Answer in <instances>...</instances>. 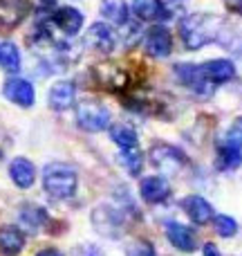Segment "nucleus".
<instances>
[{"label": "nucleus", "instance_id": "f257e3e1", "mask_svg": "<svg viewBox=\"0 0 242 256\" xmlns=\"http://www.w3.org/2000/svg\"><path fill=\"white\" fill-rule=\"evenodd\" d=\"M227 20L218 14L193 12L180 20V38L186 50L195 52L209 43H222L227 34Z\"/></svg>", "mask_w": 242, "mask_h": 256}, {"label": "nucleus", "instance_id": "f03ea898", "mask_svg": "<svg viewBox=\"0 0 242 256\" xmlns=\"http://www.w3.org/2000/svg\"><path fill=\"white\" fill-rule=\"evenodd\" d=\"M43 189L54 200H70L79 189V173L72 164L49 162L43 168Z\"/></svg>", "mask_w": 242, "mask_h": 256}, {"label": "nucleus", "instance_id": "7ed1b4c3", "mask_svg": "<svg viewBox=\"0 0 242 256\" xmlns=\"http://www.w3.org/2000/svg\"><path fill=\"white\" fill-rule=\"evenodd\" d=\"M90 218H92L94 232L106 236V238H119V236H123V232H126V216L115 204H108V202L97 204L92 209V216Z\"/></svg>", "mask_w": 242, "mask_h": 256}, {"label": "nucleus", "instance_id": "20e7f679", "mask_svg": "<svg viewBox=\"0 0 242 256\" xmlns=\"http://www.w3.org/2000/svg\"><path fill=\"white\" fill-rule=\"evenodd\" d=\"M112 115L97 99H83L76 104V124L85 132H101L110 128Z\"/></svg>", "mask_w": 242, "mask_h": 256}, {"label": "nucleus", "instance_id": "39448f33", "mask_svg": "<svg viewBox=\"0 0 242 256\" xmlns=\"http://www.w3.org/2000/svg\"><path fill=\"white\" fill-rule=\"evenodd\" d=\"M150 162L162 173H177L186 164V155L177 146L166 144V142H157L150 148Z\"/></svg>", "mask_w": 242, "mask_h": 256}, {"label": "nucleus", "instance_id": "423d86ee", "mask_svg": "<svg viewBox=\"0 0 242 256\" xmlns=\"http://www.w3.org/2000/svg\"><path fill=\"white\" fill-rule=\"evenodd\" d=\"M175 74L180 79V84H184L186 88H191L200 97H211L213 90H216V86L204 79L202 66H198V63H177Z\"/></svg>", "mask_w": 242, "mask_h": 256}, {"label": "nucleus", "instance_id": "0eeeda50", "mask_svg": "<svg viewBox=\"0 0 242 256\" xmlns=\"http://www.w3.org/2000/svg\"><path fill=\"white\" fill-rule=\"evenodd\" d=\"M2 94L7 102L16 104V106H20V108H31L36 102L34 84L27 79H20V76H11V79L4 81Z\"/></svg>", "mask_w": 242, "mask_h": 256}, {"label": "nucleus", "instance_id": "6e6552de", "mask_svg": "<svg viewBox=\"0 0 242 256\" xmlns=\"http://www.w3.org/2000/svg\"><path fill=\"white\" fill-rule=\"evenodd\" d=\"M144 48L153 58H166L173 52V36L168 27L164 25H153L144 36Z\"/></svg>", "mask_w": 242, "mask_h": 256}, {"label": "nucleus", "instance_id": "1a4fd4ad", "mask_svg": "<svg viewBox=\"0 0 242 256\" xmlns=\"http://www.w3.org/2000/svg\"><path fill=\"white\" fill-rule=\"evenodd\" d=\"M83 20L85 16L72 4H63V7H56L52 14H49V22L54 27L63 32L65 36H76L81 30H83Z\"/></svg>", "mask_w": 242, "mask_h": 256}, {"label": "nucleus", "instance_id": "9d476101", "mask_svg": "<svg viewBox=\"0 0 242 256\" xmlns=\"http://www.w3.org/2000/svg\"><path fill=\"white\" fill-rule=\"evenodd\" d=\"M164 234H166L168 243L180 252H195L198 250V234L191 230L189 225H182L177 220H168L164 225Z\"/></svg>", "mask_w": 242, "mask_h": 256}, {"label": "nucleus", "instance_id": "9b49d317", "mask_svg": "<svg viewBox=\"0 0 242 256\" xmlns=\"http://www.w3.org/2000/svg\"><path fill=\"white\" fill-rule=\"evenodd\" d=\"M173 189L171 182L164 176H146L144 180L139 182V196L144 202L148 204H162L171 198Z\"/></svg>", "mask_w": 242, "mask_h": 256}, {"label": "nucleus", "instance_id": "f8f14e48", "mask_svg": "<svg viewBox=\"0 0 242 256\" xmlns=\"http://www.w3.org/2000/svg\"><path fill=\"white\" fill-rule=\"evenodd\" d=\"M85 43L92 50H97V52L110 54V52H115V48H117V34L108 22H94V25H90L88 32H85Z\"/></svg>", "mask_w": 242, "mask_h": 256}, {"label": "nucleus", "instance_id": "ddd939ff", "mask_svg": "<svg viewBox=\"0 0 242 256\" xmlns=\"http://www.w3.org/2000/svg\"><path fill=\"white\" fill-rule=\"evenodd\" d=\"M47 104L54 112L70 110V108L76 104V86L67 79L56 81L47 92Z\"/></svg>", "mask_w": 242, "mask_h": 256}, {"label": "nucleus", "instance_id": "4468645a", "mask_svg": "<svg viewBox=\"0 0 242 256\" xmlns=\"http://www.w3.org/2000/svg\"><path fill=\"white\" fill-rule=\"evenodd\" d=\"M182 209H184V214L191 218V222H195V225H209V222H213V218H216L213 204L198 194L186 196V198L182 200Z\"/></svg>", "mask_w": 242, "mask_h": 256}, {"label": "nucleus", "instance_id": "2eb2a0df", "mask_svg": "<svg viewBox=\"0 0 242 256\" xmlns=\"http://www.w3.org/2000/svg\"><path fill=\"white\" fill-rule=\"evenodd\" d=\"M29 9L31 4L27 0H0V25L13 30L25 20Z\"/></svg>", "mask_w": 242, "mask_h": 256}, {"label": "nucleus", "instance_id": "dca6fc26", "mask_svg": "<svg viewBox=\"0 0 242 256\" xmlns=\"http://www.w3.org/2000/svg\"><path fill=\"white\" fill-rule=\"evenodd\" d=\"M202 72L209 84L220 86L236 76V63L229 61V58H211V61L202 63Z\"/></svg>", "mask_w": 242, "mask_h": 256}, {"label": "nucleus", "instance_id": "f3484780", "mask_svg": "<svg viewBox=\"0 0 242 256\" xmlns=\"http://www.w3.org/2000/svg\"><path fill=\"white\" fill-rule=\"evenodd\" d=\"M9 178L18 189H31L36 182V166L27 158H13L9 162Z\"/></svg>", "mask_w": 242, "mask_h": 256}, {"label": "nucleus", "instance_id": "a211bd4d", "mask_svg": "<svg viewBox=\"0 0 242 256\" xmlns=\"http://www.w3.org/2000/svg\"><path fill=\"white\" fill-rule=\"evenodd\" d=\"M49 220L47 212H45L40 204H22L20 209H18V225H20V230L29 232V234H36V232L40 230V227H45Z\"/></svg>", "mask_w": 242, "mask_h": 256}, {"label": "nucleus", "instance_id": "6ab92c4d", "mask_svg": "<svg viewBox=\"0 0 242 256\" xmlns=\"http://www.w3.org/2000/svg\"><path fill=\"white\" fill-rule=\"evenodd\" d=\"M22 250H25V232L16 225L0 227V254L18 256Z\"/></svg>", "mask_w": 242, "mask_h": 256}, {"label": "nucleus", "instance_id": "aec40b11", "mask_svg": "<svg viewBox=\"0 0 242 256\" xmlns=\"http://www.w3.org/2000/svg\"><path fill=\"white\" fill-rule=\"evenodd\" d=\"M130 12L135 14V18H139V20H144V22L164 20V18L171 16L162 0H132Z\"/></svg>", "mask_w": 242, "mask_h": 256}, {"label": "nucleus", "instance_id": "412c9836", "mask_svg": "<svg viewBox=\"0 0 242 256\" xmlns=\"http://www.w3.org/2000/svg\"><path fill=\"white\" fill-rule=\"evenodd\" d=\"M97 79L103 88L112 90V92H121L128 86V74L119 66H112V63H103L97 68Z\"/></svg>", "mask_w": 242, "mask_h": 256}, {"label": "nucleus", "instance_id": "4be33fe9", "mask_svg": "<svg viewBox=\"0 0 242 256\" xmlns=\"http://www.w3.org/2000/svg\"><path fill=\"white\" fill-rule=\"evenodd\" d=\"M99 12L115 27H126L130 22V7L126 4V0H101Z\"/></svg>", "mask_w": 242, "mask_h": 256}, {"label": "nucleus", "instance_id": "5701e85b", "mask_svg": "<svg viewBox=\"0 0 242 256\" xmlns=\"http://www.w3.org/2000/svg\"><path fill=\"white\" fill-rule=\"evenodd\" d=\"M216 166L220 171H236V168L242 166V148L238 146H231L227 142H222L218 146V155H216Z\"/></svg>", "mask_w": 242, "mask_h": 256}, {"label": "nucleus", "instance_id": "b1692460", "mask_svg": "<svg viewBox=\"0 0 242 256\" xmlns=\"http://www.w3.org/2000/svg\"><path fill=\"white\" fill-rule=\"evenodd\" d=\"M0 68H2L4 72H9V74H16L22 68L20 50H18L11 40H2V43H0Z\"/></svg>", "mask_w": 242, "mask_h": 256}, {"label": "nucleus", "instance_id": "393cba45", "mask_svg": "<svg viewBox=\"0 0 242 256\" xmlns=\"http://www.w3.org/2000/svg\"><path fill=\"white\" fill-rule=\"evenodd\" d=\"M110 140L119 146L121 150L137 148L139 146V135L130 124H115L110 126Z\"/></svg>", "mask_w": 242, "mask_h": 256}, {"label": "nucleus", "instance_id": "a878e982", "mask_svg": "<svg viewBox=\"0 0 242 256\" xmlns=\"http://www.w3.org/2000/svg\"><path fill=\"white\" fill-rule=\"evenodd\" d=\"M117 160H119V164L123 168H126L128 173H130L132 178H137L141 173V168H144V153H141L139 148H128V150H119V155H117Z\"/></svg>", "mask_w": 242, "mask_h": 256}, {"label": "nucleus", "instance_id": "bb28decb", "mask_svg": "<svg viewBox=\"0 0 242 256\" xmlns=\"http://www.w3.org/2000/svg\"><path fill=\"white\" fill-rule=\"evenodd\" d=\"M213 227H216V234L222 236V238H234V236L238 234V222H236V218L227 216V214H218V216L213 218Z\"/></svg>", "mask_w": 242, "mask_h": 256}, {"label": "nucleus", "instance_id": "cd10ccee", "mask_svg": "<svg viewBox=\"0 0 242 256\" xmlns=\"http://www.w3.org/2000/svg\"><path fill=\"white\" fill-rule=\"evenodd\" d=\"M126 256H157L155 254V245L148 240H132L126 248Z\"/></svg>", "mask_w": 242, "mask_h": 256}, {"label": "nucleus", "instance_id": "c85d7f7f", "mask_svg": "<svg viewBox=\"0 0 242 256\" xmlns=\"http://www.w3.org/2000/svg\"><path fill=\"white\" fill-rule=\"evenodd\" d=\"M225 142L231 146H238V148H242V117H238V120L231 124V128L227 130L225 135Z\"/></svg>", "mask_w": 242, "mask_h": 256}, {"label": "nucleus", "instance_id": "c756f323", "mask_svg": "<svg viewBox=\"0 0 242 256\" xmlns=\"http://www.w3.org/2000/svg\"><path fill=\"white\" fill-rule=\"evenodd\" d=\"M74 256H103V250L99 245H92V243H85V245H79L74 250Z\"/></svg>", "mask_w": 242, "mask_h": 256}, {"label": "nucleus", "instance_id": "7c9ffc66", "mask_svg": "<svg viewBox=\"0 0 242 256\" xmlns=\"http://www.w3.org/2000/svg\"><path fill=\"white\" fill-rule=\"evenodd\" d=\"M227 9H231L234 14H240L242 16V0H225Z\"/></svg>", "mask_w": 242, "mask_h": 256}, {"label": "nucleus", "instance_id": "2f4dec72", "mask_svg": "<svg viewBox=\"0 0 242 256\" xmlns=\"http://www.w3.org/2000/svg\"><path fill=\"white\" fill-rule=\"evenodd\" d=\"M36 256H65V254H63L61 250H56V248H45V250H38Z\"/></svg>", "mask_w": 242, "mask_h": 256}, {"label": "nucleus", "instance_id": "473e14b6", "mask_svg": "<svg viewBox=\"0 0 242 256\" xmlns=\"http://www.w3.org/2000/svg\"><path fill=\"white\" fill-rule=\"evenodd\" d=\"M202 252H204V256H222V254H220V250H218L213 243H207V245H204Z\"/></svg>", "mask_w": 242, "mask_h": 256}]
</instances>
